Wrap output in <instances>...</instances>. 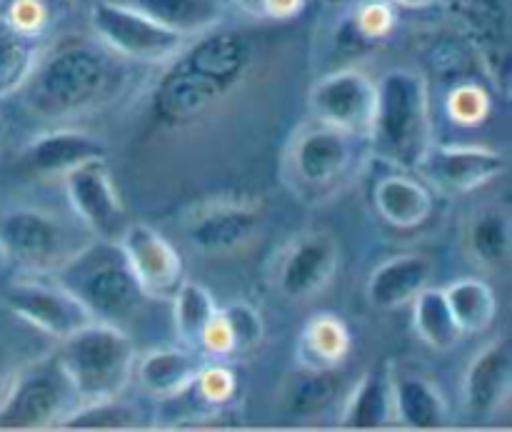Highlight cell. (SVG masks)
<instances>
[{"mask_svg":"<svg viewBox=\"0 0 512 432\" xmlns=\"http://www.w3.org/2000/svg\"><path fill=\"white\" fill-rule=\"evenodd\" d=\"M83 245V243H80ZM80 245L70 240L68 223L35 205L0 208V255L18 273L50 275Z\"/></svg>","mask_w":512,"mask_h":432,"instance_id":"ba28073f","label":"cell"},{"mask_svg":"<svg viewBox=\"0 0 512 432\" xmlns=\"http://www.w3.org/2000/svg\"><path fill=\"white\" fill-rule=\"evenodd\" d=\"M458 13L493 85L500 93H508L510 20L505 0H458Z\"/></svg>","mask_w":512,"mask_h":432,"instance_id":"ffe728a7","label":"cell"},{"mask_svg":"<svg viewBox=\"0 0 512 432\" xmlns=\"http://www.w3.org/2000/svg\"><path fill=\"white\" fill-rule=\"evenodd\" d=\"M335 390H338V375L335 370H305L298 368L293 383L288 385V413L295 418H310L318 415L333 403Z\"/></svg>","mask_w":512,"mask_h":432,"instance_id":"d6a6232c","label":"cell"},{"mask_svg":"<svg viewBox=\"0 0 512 432\" xmlns=\"http://www.w3.org/2000/svg\"><path fill=\"white\" fill-rule=\"evenodd\" d=\"M115 243L148 300H170L185 280V265L178 248L160 230L143 220H128Z\"/></svg>","mask_w":512,"mask_h":432,"instance_id":"9a60e30c","label":"cell"},{"mask_svg":"<svg viewBox=\"0 0 512 432\" xmlns=\"http://www.w3.org/2000/svg\"><path fill=\"white\" fill-rule=\"evenodd\" d=\"M463 408L473 420H490L510 403L512 345L508 335L490 340L463 375Z\"/></svg>","mask_w":512,"mask_h":432,"instance_id":"ac0fdd59","label":"cell"},{"mask_svg":"<svg viewBox=\"0 0 512 432\" xmlns=\"http://www.w3.org/2000/svg\"><path fill=\"white\" fill-rule=\"evenodd\" d=\"M0 298L10 313L53 340L70 338L93 323L88 310L53 275L18 273L3 285Z\"/></svg>","mask_w":512,"mask_h":432,"instance_id":"8fae6325","label":"cell"},{"mask_svg":"<svg viewBox=\"0 0 512 432\" xmlns=\"http://www.w3.org/2000/svg\"><path fill=\"white\" fill-rule=\"evenodd\" d=\"M395 423L410 430H440L448 425L450 408L438 385L415 368L390 365Z\"/></svg>","mask_w":512,"mask_h":432,"instance_id":"44dd1931","label":"cell"},{"mask_svg":"<svg viewBox=\"0 0 512 432\" xmlns=\"http://www.w3.org/2000/svg\"><path fill=\"white\" fill-rule=\"evenodd\" d=\"M375 90V80L365 70L353 65L330 70L310 88V118L365 140L373 120Z\"/></svg>","mask_w":512,"mask_h":432,"instance_id":"4fadbf2b","label":"cell"},{"mask_svg":"<svg viewBox=\"0 0 512 432\" xmlns=\"http://www.w3.org/2000/svg\"><path fill=\"white\" fill-rule=\"evenodd\" d=\"M63 190L75 220L88 230L90 238L118 240L128 218L108 170V158L88 160L65 173Z\"/></svg>","mask_w":512,"mask_h":432,"instance_id":"5bb4252c","label":"cell"},{"mask_svg":"<svg viewBox=\"0 0 512 432\" xmlns=\"http://www.w3.org/2000/svg\"><path fill=\"white\" fill-rule=\"evenodd\" d=\"M143 423L133 405H125L120 398L98 400V403H80L63 423L60 430H133Z\"/></svg>","mask_w":512,"mask_h":432,"instance_id":"836d02e7","label":"cell"},{"mask_svg":"<svg viewBox=\"0 0 512 432\" xmlns=\"http://www.w3.org/2000/svg\"><path fill=\"white\" fill-rule=\"evenodd\" d=\"M340 3H355V0H340Z\"/></svg>","mask_w":512,"mask_h":432,"instance_id":"7bdbcfd3","label":"cell"},{"mask_svg":"<svg viewBox=\"0 0 512 432\" xmlns=\"http://www.w3.org/2000/svg\"><path fill=\"white\" fill-rule=\"evenodd\" d=\"M350 330L338 315L318 313L308 318L295 340V365L305 370H338L348 360Z\"/></svg>","mask_w":512,"mask_h":432,"instance_id":"4316f807","label":"cell"},{"mask_svg":"<svg viewBox=\"0 0 512 432\" xmlns=\"http://www.w3.org/2000/svg\"><path fill=\"white\" fill-rule=\"evenodd\" d=\"M50 275L78 298L90 318L123 330L138 318L148 300L115 240L88 238Z\"/></svg>","mask_w":512,"mask_h":432,"instance_id":"5b68a950","label":"cell"},{"mask_svg":"<svg viewBox=\"0 0 512 432\" xmlns=\"http://www.w3.org/2000/svg\"><path fill=\"white\" fill-rule=\"evenodd\" d=\"M340 268V245L328 230H310L298 235L285 248L275 268V288L283 298L313 300L325 293Z\"/></svg>","mask_w":512,"mask_h":432,"instance_id":"e0dca14e","label":"cell"},{"mask_svg":"<svg viewBox=\"0 0 512 432\" xmlns=\"http://www.w3.org/2000/svg\"><path fill=\"white\" fill-rule=\"evenodd\" d=\"M5 130H8V123H5V115L0 113V143H3L5 138Z\"/></svg>","mask_w":512,"mask_h":432,"instance_id":"b9f144b4","label":"cell"},{"mask_svg":"<svg viewBox=\"0 0 512 432\" xmlns=\"http://www.w3.org/2000/svg\"><path fill=\"white\" fill-rule=\"evenodd\" d=\"M263 223V200L240 193L200 200L180 218L185 240L200 255H230L260 233Z\"/></svg>","mask_w":512,"mask_h":432,"instance_id":"30bf717a","label":"cell"},{"mask_svg":"<svg viewBox=\"0 0 512 432\" xmlns=\"http://www.w3.org/2000/svg\"><path fill=\"white\" fill-rule=\"evenodd\" d=\"M265 338V323L258 308L245 300L218 305L213 325L208 328L200 353L210 358H238L260 348Z\"/></svg>","mask_w":512,"mask_h":432,"instance_id":"484cf974","label":"cell"},{"mask_svg":"<svg viewBox=\"0 0 512 432\" xmlns=\"http://www.w3.org/2000/svg\"><path fill=\"white\" fill-rule=\"evenodd\" d=\"M410 308H413L415 335H418L428 348L443 353V350H450L453 345H458V340L463 338L453 313H450V305L448 300H445L443 288H433V285L423 288L415 295Z\"/></svg>","mask_w":512,"mask_h":432,"instance_id":"1f68e13d","label":"cell"},{"mask_svg":"<svg viewBox=\"0 0 512 432\" xmlns=\"http://www.w3.org/2000/svg\"><path fill=\"white\" fill-rule=\"evenodd\" d=\"M48 8L43 0L0 3V100L18 95L45 53Z\"/></svg>","mask_w":512,"mask_h":432,"instance_id":"7c38bea8","label":"cell"},{"mask_svg":"<svg viewBox=\"0 0 512 432\" xmlns=\"http://www.w3.org/2000/svg\"><path fill=\"white\" fill-rule=\"evenodd\" d=\"M455 323L463 335H483L498 318V295L480 278H460L443 288Z\"/></svg>","mask_w":512,"mask_h":432,"instance_id":"f546056e","label":"cell"},{"mask_svg":"<svg viewBox=\"0 0 512 432\" xmlns=\"http://www.w3.org/2000/svg\"><path fill=\"white\" fill-rule=\"evenodd\" d=\"M390 360L365 370L353 385L340 410V430H383L395 423L393 385H390Z\"/></svg>","mask_w":512,"mask_h":432,"instance_id":"cb8c5ba5","label":"cell"},{"mask_svg":"<svg viewBox=\"0 0 512 432\" xmlns=\"http://www.w3.org/2000/svg\"><path fill=\"white\" fill-rule=\"evenodd\" d=\"M388 3L403 10H428L433 5H438L440 0H388Z\"/></svg>","mask_w":512,"mask_h":432,"instance_id":"ab89813d","label":"cell"},{"mask_svg":"<svg viewBox=\"0 0 512 432\" xmlns=\"http://www.w3.org/2000/svg\"><path fill=\"white\" fill-rule=\"evenodd\" d=\"M130 65L98 38H73L45 50L18 95L30 118L65 125L113 103L125 90Z\"/></svg>","mask_w":512,"mask_h":432,"instance_id":"7a4b0ae2","label":"cell"},{"mask_svg":"<svg viewBox=\"0 0 512 432\" xmlns=\"http://www.w3.org/2000/svg\"><path fill=\"white\" fill-rule=\"evenodd\" d=\"M448 113L460 125L480 123L490 113V95L478 85H458L448 98Z\"/></svg>","mask_w":512,"mask_h":432,"instance_id":"d590c367","label":"cell"},{"mask_svg":"<svg viewBox=\"0 0 512 432\" xmlns=\"http://www.w3.org/2000/svg\"><path fill=\"white\" fill-rule=\"evenodd\" d=\"M233 8H238L240 13L248 15V18L255 20H268V3L270 0H225Z\"/></svg>","mask_w":512,"mask_h":432,"instance_id":"f35d334b","label":"cell"},{"mask_svg":"<svg viewBox=\"0 0 512 432\" xmlns=\"http://www.w3.org/2000/svg\"><path fill=\"white\" fill-rule=\"evenodd\" d=\"M363 150H368L363 138L310 118L290 133L280 158V178L303 203H323L355 178Z\"/></svg>","mask_w":512,"mask_h":432,"instance_id":"277c9868","label":"cell"},{"mask_svg":"<svg viewBox=\"0 0 512 432\" xmlns=\"http://www.w3.org/2000/svg\"><path fill=\"white\" fill-rule=\"evenodd\" d=\"M195 385L203 393V398L218 410L225 408L235 395V375L228 368H223V365L205 363V368L195 378Z\"/></svg>","mask_w":512,"mask_h":432,"instance_id":"8d00e7d4","label":"cell"},{"mask_svg":"<svg viewBox=\"0 0 512 432\" xmlns=\"http://www.w3.org/2000/svg\"><path fill=\"white\" fill-rule=\"evenodd\" d=\"M255 45L233 28L208 30L190 38L165 60L150 90V113L165 128H185L218 108L253 68Z\"/></svg>","mask_w":512,"mask_h":432,"instance_id":"6da1fadb","label":"cell"},{"mask_svg":"<svg viewBox=\"0 0 512 432\" xmlns=\"http://www.w3.org/2000/svg\"><path fill=\"white\" fill-rule=\"evenodd\" d=\"M350 23L358 30L360 38L368 45L378 43L380 38L390 33L395 23L393 5L383 3V0H370V3H360L358 8L350 13Z\"/></svg>","mask_w":512,"mask_h":432,"instance_id":"e575fe53","label":"cell"},{"mask_svg":"<svg viewBox=\"0 0 512 432\" xmlns=\"http://www.w3.org/2000/svg\"><path fill=\"white\" fill-rule=\"evenodd\" d=\"M305 8V0H270L268 20H290Z\"/></svg>","mask_w":512,"mask_h":432,"instance_id":"74e56055","label":"cell"},{"mask_svg":"<svg viewBox=\"0 0 512 432\" xmlns=\"http://www.w3.org/2000/svg\"><path fill=\"white\" fill-rule=\"evenodd\" d=\"M10 378H13V375H8V373H5L3 368H0V400H3L5 390H8V385H10Z\"/></svg>","mask_w":512,"mask_h":432,"instance_id":"60d3db41","label":"cell"},{"mask_svg":"<svg viewBox=\"0 0 512 432\" xmlns=\"http://www.w3.org/2000/svg\"><path fill=\"white\" fill-rule=\"evenodd\" d=\"M143 10L155 23L165 25L183 38H195L225 23V0H125Z\"/></svg>","mask_w":512,"mask_h":432,"instance_id":"f1b7e54d","label":"cell"},{"mask_svg":"<svg viewBox=\"0 0 512 432\" xmlns=\"http://www.w3.org/2000/svg\"><path fill=\"white\" fill-rule=\"evenodd\" d=\"M80 403L123 398L135 373V340L118 325L93 320L55 350Z\"/></svg>","mask_w":512,"mask_h":432,"instance_id":"8992f818","label":"cell"},{"mask_svg":"<svg viewBox=\"0 0 512 432\" xmlns=\"http://www.w3.org/2000/svg\"><path fill=\"white\" fill-rule=\"evenodd\" d=\"M368 153L393 170H418L435 143L430 85L418 70L395 68L375 80Z\"/></svg>","mask_w":512,"mask_h":432,"instance_id":"3957f363","label":"cell"},{"mask_svg":"<svg viewBox=\"0 0 512 432\" xmlns=\"http://www.w3.org/2000/svg\"><path fill=\"white\" fill-rule=\"evenodd\" d=\"M508 170V155L493 145L433 143L418 173L443 195H470Z\"/></svg>","mask_w":512,"mask_h":432,"instance_id":"2e32d148","label":"cell"},{"mask_svg":"<svg viewBox=\"0 0 512 432\" xmlns=\"http://www.w3.org/2000/svg\"><path fill=\"white\" fill-rule=\"evenodd\" d=\"M170 303H173V328L180 345L200 353L205 333L218 315V300L203 283L185 278Z\"/></svg>","mask_w":512,"mask_h":432,"instance_id":"4dcf8cb0","label":"cell"},{"mask_svg":"<svg viewBox=\"0 0 512 432\" xmlns=\"http://www.w3.org/2000/svg\"><path fill=\"white\" fill-rule=\"evenodd\" d=\"M373 205L380 218L398 230L423 228L433 218V193L408 170L383 175L373 188Z\"/></svg>","mask_w":512,"mask_h":432,"instance_id":"603a6c76","label":"cell"},{"mask_svg":"<svg viewBox=\"0 0 512 432\" xmlns=\"http://www.w3.org/2000/svg\"><path fill=\"white\" fill-rule=\"evenodd\" d=\"M95 158H108V145L88 130L55 125L33 135L20 150V165L38 178H63L78 165Z\"/></svg>","mask_w":512,"mask_h":432,"instance_id":"d6986e66","label":"cell"},{"mask_svg":"<svg viewBox=\"0 0 512 432\" xmlns=\"http://www.w3.org/2000/svg\"><path fill=\"white\" fill-rule=\"evenodd\" d=\"M3 265H5V263H3V255H0V268H3Z\"/></svg>","mask_w":512,"mask_h":432,"instance_id":"ee69618b","label":"cell"},{"mask_svg":"<svg viewBox=\"0 0 512 432\" xmlns=\"http://www.w3.org/2000/svg\"><path fill=\"white\" fill-rule=\"evenodd\" d=\"M465 250L485 270H500L512 258V220L508 208H480L465 225Z\"/></svg>","mask_w":512,"mask_h":432,"instance_id":"83f0119b","label":"cell"},{"mask_svg":"<svg viewBox=\"0 0 512 432\" xmlns=\"http://www.w3.org/2000/svg\"><path fill=\"white\" fill-rule=\"evenodd\" d=\"M90 28L105 48L133 65H163L188 43L125 0H95Z\"/></svg>","mask_w":512,"mask_h":432,"instance_id":"9c48e42d","label":"cell"},{"mask_svg":"<svg viewBox=\"0 0 512 432\" xmlns=\"http://www.w3.org/2000/svg\"><path fill=\"white\" fill-rule=\"evenodd\" d=\"M205 368V360L198 350H190L185 345L178 348H155L135 360V380L140 388L153 398L165 400L183 393L190 383Z\"/></svg>","mask_w":512,"mask_h":432,"instance_id":"d4e9b609","label":"cell"},{"mask_svg":"<svg viewBox=\"0 0 512 432\" xmlns=\"http://www.w3.org/2000/svg\"><path fill=\"white\" fill-rule=\"evenodd\" d=\"M78 405L58 355L50 353L10 378L0 400V430L58 428Z\"/></svg>","mask_w":512,"mask_h":432,"instance_id":"52a82bcc","label":"cell"},{"mask_svg":"<svg viewBox=\"0 0 512 432\" xmlns=\"http://www.w3.org/2000/svg\"><path fill=\"white\" fill-rule=\"evenodd\" d=\"M433 278V265L420 253H400L383 260L378 268L370 273L365 293L373 308L400 310L415 300V295L428 288Z\"/></svg>","mask_w":512,"mask_h":432,"instance_id":"7402d4cb","label":"cell"}]
</instances>
